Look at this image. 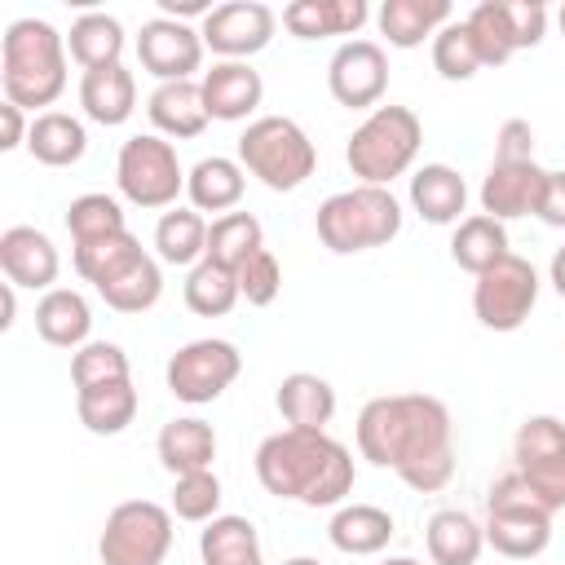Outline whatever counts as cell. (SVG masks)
<instances>
[{
    "label": "cell",
    "instance_id": "cell-14",
    "mask_svg": "<svg viewBox=\"0 0 565 565\" xmlns=\"http://www.w3.org/2000/svg\"><path fill=\"white\" fill-rule=\"evenodd\" d=\"M327 88L349 110H375L388 93V53L380 40H344L327 62Z\"/></svg>",
    "mask_w": 565,
    "mask_h": 565
},
{
    "label": "cell",
    "instance_id": "cell-5",
    "mask_svg": "<svg viewBox=\"0 0 565 565\" xmlns=\"http://www.w3.org/2000/svg\"><path fill=\"white\" fill-rule=\"evenodd\" d=\"M424 124L411 106H375L349 137L344 163L358 177V185H388L393 177H406L419 159Z\"/></svg>",
    "mask_w": 565,
    "mask_h": 565
},
{
    "label": "cell",
    "instance_id": "cell-37",
    "mask_svg": "<svg viewBox=\"0 0 565 565\" xmlns=\"http://www.w3.org/2000/svg\"><path fill=\"white\" fill-rule=\"evenodd\" d=\"M97 296H102L115 313H146V309H154L159 296H163V269H159V256L146 252V256L132 260L119 278L102 282Z\"/></svg>",
    "mask_w": 565,
    "mask_h": 565
},
{
    "label": "cell",
    "instance_id": "cell-10",
    "mask_svg": "<svg viewBox=\"0 0 565 565\" xmlns=\"http://www.w3.org/2000/svg\"><path fill=\"white\" fill-rule=\"evenodd\" d=\"M243 371V353L234 340H221V335H203V340H190L181 344L168 366H163V380H168V393L185 406H207L216 402Z\"/></svg>",
    "mask_w": 565,
    "mask_h": 565
},
{
    "label": "cell",
    "instance_id": "cell-36",
    "mask_svg": "<svg viewBox=\"0 0 565 565\" xmlns=\"http://www.w3.org/2000/svg\"><path fill=\"white\" fill-rule=\"evenodd\" d=\"M66 234H71V247L128 234L124 203H119L115 194H102V190H88V194L71 199V203H66Z\"/></svg>",
    "mask_w": 565,
    "mask_h": 565
},
{
    "label": "cell",
    "instance_id": "cell-17",
    "mask_svg": "<svg viewBox=\"0 0 565 565\" xmlns=\"http://www.w3.org/2000/svg\"><path fill=\"white\" fill-rule=\"evenodd\" d=\"M199 88H203L207 115L221 124H238V119L252 124L256 106L265 102V79L252 62H212V71H203Z\"/></svg>",
    "mask_w": 565,
    "mask_h": 565
},
{
    "label": "cell",
    "instance_id": "cell-12",
    "mask_svg": "<svg viewBox=\"0 0 565 565\" xmlns=\"http://www.w3.org/2000/svg\"><path fill=\"white\" fill-rule=\"evenodd\" d=\"M512 472L552 508H565V419L530 415L512 437Z\"/></svg>",
    "mask_w": 565,
    "mask_h": 565
},
{
    "label": "cell",
    "instance_id": "cell-54",
    "mask_svg": "<svg viewBox=\"0 0 565 565\" xmlns=\"http://www.w3.org/2000/svg\"><path fill=\"white\" fill-rule=\"evenodd\" d=\"M380 565H424V561H415V556H388V561H380Z\"/></svg>",
    "mask_w": 565,
    "mask_h": 565
},
{
    "label": "cell",
    "instance_id": "cell-41",
    "mask_svg": "<svg viewBox=\"0 0 565 565\" xmlns=\"http://www.w3.org/2000/svg\"><path fill=\"white\" fill-rule=\"evenodd\" d=\"M115 380H132V366H128V353L110 340H88L84 349L71 353V384L75 393L84 388H97V384H115Z\"/></svg>",
    "mask_w": 565,
    "mask_h": 565
},
{
    "label": "cell",
    "instance_id": "cell-6",
    "mask_svg": "<svg viewBox=\"0 0 565 565\" xmlns=\"http://www.w3.org/2000/svg\"><path fill=\"white\" fill-rule=\"evenodd\" d=\"M238 163L265 190L287 194V190H300L313 177L318 150H313L309 132L296 119H287V115H256L238 132Z\"/></svg>",
    "mask_w": 565,
    "mask_h": 565
},
{
    "label": "cell",
    "instance_id": "cell-1",
    "mask_svg": "<svg viewBox=\"0 0 565 565\" xmlns=\"http://www.w3.org/2000/svg\"><path fill=\"white\" fill-rule=\"evenodd\" d=\"M358 455L393 468L411 490L437 494L455 477V419L433 393H384L358 411Z\"/></svg>",
    "mask_w": 565,
    "mask_h": 565
},
{
    "label": "cell",
    "instance_id": "cell-33",
    "mask_svg": "<svg viewBox=\"0 0 565 565\" xmlns=\"http://www.w3.org/2000/svg\"><path fill=\"white\" fill-rule=\"evenodd\" d=\"M508 252H512V247H508V225L494 221V216H486V212L463 216V221L455 225V234H450V260H455L463 274H472V278L486 274L490 265H499Z\"/></svg>",
    "mask_w": 565,
    "mask_h": 565
},
{
    "label": "cell",
    "instance_id": "cell-52",
    "mask_svg": "<svg viewBox=\"0 0 565 565\" xmlns=\"http://www.w3.org/2000/svg\"><path fill=\"white\" fill-rule=\"evenodd\" d=\"M547 282H552V291L565 300V247H556V252H552V265H547Z\"/></svg>",
    "mask_w": 565,
    "mask_h": 565
},
{
    "label": "cell",
    "instance_id": "cell-11",
    "mask_svg": "<svg viewBox=\"0 0 565 565\" xmlns=\"http://www.w3.org/2000/svg\"><path fill=\"white\" fill-rule=\"evenodd\" d=\"M534 305H539V269L516 252H508L499 265H490L472 282V313H477V322L486 331L525 327Z\"/></svg>",
    "mask_w": 565,
    "mask_h": 565
},
{
    "label": "cell",
    "instance_id": "cell-35",
    "mask_svg": "<svg viewBox=\"0 0 565 565\" xmlns=\"http://www.w3.org/2000/svg\"><path fill=\"white\" fill-rule=\"evenodd\" d=\"M154 256L177 269H194L207 256V221L194 207H168L154 221Z\"/></svg>",
    "mask_w": 565,
    "mask_h": 565
},
{
    "label": "cell",
    "instance_id": "cell-46",
    "mask_svg": "<svg viewBox=\"0 0 565 565\" xmlns=\"http://www.w3.org/2000/svg\"><path fill=\"white\" fill-rule=\"evenodd\" d=\"M503 22L512 35V49H534L547 35V4L539 0H503Z\"/></svg>",
    "mask_w": 565,
    "mask_h": 565
},
{
    "label": "cell",
    "instance_id": "cell-40",
    "mask_svg": "<svg viewBox=\"0 0 565 565\" xmlns=\"http://www.w3.org/2000/svg\"><path fill=\"white\" fill-rule=\"evenodd\" d=\"M260 247H265V230L252 212H225L207 225V260H216L225 269H238Z\"/></svg>",
    "mask_w": 565,
    "mask_h": 565
},
{
    "label": "cell",
    "instance_id": "cell-32",
    "mask_svg": "<svg viewBox=\"0 0 565 565\" xmlns=\"http://www.w3.org/2000/svg\"><path fill=\"white\" fill-rule=\"evenodd\" d=\"M199 561L203 565H265L260 534L247 516L221 512L199 530Z\"/></svg>",
    "mask_w": 565,
    "mask_h": 565
},
{
    "label": "cell",
    "instance_id": "cell-31",
    "mask_svg": "<svg viewBox=\"0 0 565 565\" xmlns=\"http://www.w3.org/2000/svg\"><path fill=\"white\" fill-rule=\"evenodd\" d=\"M88 150V132L75 115L66 110H44V115H31V137H26V154L44 168H71L79 163Z\"/></svg>",
    "mask_w": 565,
    "mask_h": 565
},
{
    "label": "cell",
    "instance_id": "cell-51",
    "mask_svg": "<svg viewBox=\"0 0 565 565\" xmlns=\"http://www.w3.org/2000/svg\"><path fill=\"white\" fill-rule=\"evenodd\" d=\"M0 309H4L0 331H9V327H13V318H18V287H13V282H4V287H0Z\"/></svg>",
    "mask_w": 565,
    "mask_h": 565
},
{
    "label": "cell",
    "instance_id": "cell-18",
    "mask_svg": "<svg viewBox=\"0 0 565 565\" xmlns=\"http://www.w3.org/2000/svg\"><path fill=\"white\" fill-rule=\"evenodd\" d=\"M543 177H547V168H539L534 159L530 163H490V172L477 190L481 212L503 221V225L516 216H534L539 194H543Z\"/></svg>",
    "mask_w": 565,
    "mask_h": 565
},
{
    "label": "cell",
    "instance_id": "cell-4",
    "mask_svg": "<svg viewBox=\"0 0 565 565\" xmlns=\"http://www.w3.org/2000/svg\"><path fill=\"white\" fill-rule=\"evenodd\" d=\"M313 230L327 252L353 256L371 247H388L402 234V203L393 199L388 185H349L322 199Z\"/></svg>",
    "mask_w": 565,
    "mask_h": 565
},
{
    "label": "cell",
    "instance_id": "cell-49",
    "mask_svg": "<svg viewBox=\"0 0 565 565\" xmlns=\"http://www.w3.org/2000/svg\"><path fill=\"white\" fill-rule=\"evenodd\" d=\"M26 137H31L26 110L13 102H0V150H18V146H26Z\"/></svg>",
    "mask_w": 565,
    "mask_h": 565
},
{
    "label": "cell",
    "instance_id": "cell-55",
    "mask_svg": "<svg viewBox=\"0 0 565 565\" xmlns=\"http://www.w3.org/2000/svg\"><path fill=\"white\" fill-rule=\"evenodd\" d=\"M556 26H561V35H565V4L556 9Z\"/></svg>",
    "mask_w": 565,
    "mask_h": 565
},
{
    "label": "cell",
    "instance_id": "cell-48",
    "mask_svg": "<svg viewBox=\"0 0 565 565\" xmlns=\"http://www.w3.org/2000/svg\"><path fill=\"white\" fill-rule=\"evenodd\" d=\"M534 216L543 225H552V230H565V168H556V172L543 177V194H539Z\"/></svg>",
    "mask_w": 565,
    "mask_h": 565
},
{
    "label": "cell",
    "instance_id": "cell-21",
    "mask_svg": "<svg viewBox=\"0 0 565 565\" xmlns=\"http://www.w3.org/2000/svg\"><path fill=\"white\" fill-rule=\"evenodd\" d=\"M79 106L93 124L102 128H119L132 119L137 110V79L124 62L115 66H97V71H84L79 75Z\"/></svg>",
    "mask_w": 565,
    "mask_h": 565
},
{
    "label": "cell",
    "instance_id": "cell-9",
    "mask_svg": "<svg viewBox=\"0 0 565 565\" xmlns=\"http://www.w3.org/2000/svg\"><path fill=\"white\" fill-rule=\"evenodd\" d=\"M172 552V508L154 499H124L106 512L97 556L102 565H163Z\"/></svg>",
    "mask_w": 565,
    "mask_h": 565
},
{
    "label": "cell",
    "instance_id": "cell-39",
    "mask_svg": "<svg viewBox=\"0 0 565 565\" xmlns=\"http://www.w3.org/2000/svg\"><path fill=\"white\" fill-rule=\"evenodd\" d=\"M238 300L243 296H238L234 269H225V265H216L207 256L194 269H185V305H190V313H199V318H225Z\"/></svg>",
    "mask_w": 565,
    "mask_h": 565
},
{
    "label": "cell",
    "instance_id": "cell-2",
    "mask_svg": "<svg viewBox=\"0 0 565 565\" xmlns=\"http://www.w3.org/2000/svg\"><path fill=\"white\" fill-rule=\"evenodd\" d=\"M256 481L265 494L305 503V508H340L353 494L358 468L344 441L309 428H278L256 446Z\"/></svg>",
    "mask_w": 565,
    "mask_h": 565
},
{
    "label": "cell",
    "instance_id": "cell-15",
    "mask_svg": "<svg viewBox=\"0 0 565 565\" xmlns=\"http://www.w3.org/2000/svg\"><path fill=\"white\" fill-rule=\"evenodd\" d=\"M203 35L190 22L177 18H150L137 31V62L146 75H154L159 84H177V79H194V71L203 66Z\"/></svg>",
    "mask_w": 565,
    "mask_h": 565
},
{
    "label": "cell",
    "instance_id": "cell-8",
    "mask_svg": "<svg viewBox=\"0 0 565 565\" xmlns=\"http://www.w3.org/2000/svg\"><path fill=\"white\" fill-rule=\"evenodd\" d=\"M115 185L119 199L146 212H168L185 194V168L177 159V146L159 132H137L115 154Z\"/></svg>",
    "mask_w": 565,
    "mask_h": 565
},
{
    "label": "cell",
    "instance_id": "cell-28",
    "mask_svg": "<svg viewBox=\"0 0 565 565\" xmlns=\"http://www.w3.org/2000/svg\"><path fill=\"white\" fill-rule=\"evenodd\" d=\"M424 547L433 565H477L486 552V530L463 508H437L424 525Z\"/></svg>",
    "mask_w": 565,
    "mask_h": 565
},
{
    "label": "cell",
    "instance_id": "cell-19",
    "mask_svg": "<svg viewBox=\"0 0 565 565\" xmlns=\"http://www.w3.org/2000/svg\"><path fill=\"white\" fill-rule=\"evenodd\" d=\"M146 115H150L154 132L168 137V141H190V137H199V132L212 124V115H207V106H203L199 79L154 84V93L146 97Z\"/></svg>",
    "mask_w": 565,
    "mask_h": 565
},
{
    "label": "cell",
    "instance_id": "cell-3",
    "mask_svg": "<svg viewBox=\"0 0 565 565\" xmlns=\"http://www.w3.org/2000/svg\"><path fill=\"white\" fill-rule=\"evenodd\" d=\"M66 35L44 18H18L0 40V88L4 102L44 115L66 93Z\"/></svg>",
    "mask_w": 565,
    "mask_h": 565
},
{
    "label": "cell",
    "instance_id": "cell-53",
    "mask_svg": "<svg viewBox=\"0 0 565 565\" xmlns=\"http://www.w3.org/2000/svg\"><path fill=\"white\" fill-rule=\"evenodd\" d=\"M282 565H322V561H318V556H287Z\"/></svg>",
    "mask_w": 565,
    "mask_h": 565
},
{
    "label": "cell",
    "instance_id": "cell-47",
    "mask_svg": "<svg viewBox=\"0 0 565 565\" xmlns=\"http://www.w3.org/2000/svg\"><path fill=\"white\" fill-rule=\"evenodd\" d=\"M534 159V128L530 119H503L494 132V163H530Z\"/></svg>",
    "mask_w": 565,
    "mask_h": 565
},
{
    "label": "cell",
    "instance_id": "cell-42",
    "mask_svg": "<svg viewBox=\"0 0 565 565\" xmlns=\"http://www.w3.org/2000/svg\"><path fill=\"white\" fill-rule=\"evenodd\" d=\"M433 71L450 84H463L481 71V57H477V44L468 35V22L463 18H450L437 35H433Z\"/></svg>",
    "mask_w": 565,
    "mask_h": 565
},
{
    "label": "cell",
    "instance_id": "cell-43",
    "mask_svg": "<svg viewBox=\"0 0 565 565\" xmlns=\"http://www.w3.org/2000/svg\"><path fill=\"white\" fill-rule=\"evenodd\" d=\"M221 477L212 472V468H203V472H185V477H172V499H168V508H172V516H181V521H194V525H207L212 516H221Z\"/></svg>",
    "mask_w": 565,
    "mask_h": 565
},
{
    "label": "cell",
    "instance_id": "cell-16",
    "mask_svg": "<svg viewBox=\"0 0 565 565\" xmlns=\"http://www.w3.org/2000/svg\"><path fill=\"white\" fill-rule=\"evenodd\" d=\"M0 269H4V282H13V287L53 291V282L62 274V256H57V247L44 230L9 225L0 234Z\"/></svg>",
    "mask_w": 565,
    "mask_h": 565
},
{
    "label": "cell",
    "instance_id": "cell-7",
    "mask_svg": "<svg viewBox=\"0 0 565 565\" xmlns=\"http://www.w3.org/2000/svg\"><path fill=\"white\" fill-rule=\"evenodd\" d=\"M552 516L556 512L516 472H503L486 490V547H494L508 561H534L552 543Z\"/></svg>",
    "mask_w": 565,
    "mask_h": 565
},
{
    "label": "cell",
    "instance_id": "cell-34",
    "mask_svg": "<svg viewBox=\"0 0 565 565\" xmlns=\"http://www.w3.org/2000/svg\"><path fill=\"white\" fill-rule=\"evenodd\" d=\"M137 406H141V397H137L132 380H115V384L75 393V415L93 437H119L137 419Z\"/></svg>",
    "mask_w": 565,
    "mask_h": 565
},
{
    "label": "cell",
    "instance_id": "cell-20",
    "mask_svg": "<svg viewBox=\"0 0 565 565\" xmlns=\"http://www.w3.org/2000/svg\"><path fill=\"white\" fill-rule=\"evenodd\" d=\"M393 534H397V521L380 503H340L327 525L331 547L344 556H380L393 543Z\"/></svg>",
    "mask_w": 565,
    "mask_h": 565
},
{
    "label": "cell",
    "instance_id": "cell-24",
    "mask_svg": "<svg viewBox=\"0 0 565 565\" xmlns=\"http://www.w3.org/2000/svg\"><path fill=\"white\" fill-rule=\"evenodd\" d=\"M243 190H247V172L230 154H207L185 172V199L194 212H216V216L238 212Z\"/></svg>",
    "mask_w": 565,
    "mask_h": 565
},
{
    "label": "cell",
    "instance_id": "cell-22",
    "mask_svg": "<svg viewBox=\"0 0 565 565\" xmlns=\"http://www.w3.org/2000/svg\"><path fill=\"white\" fill-rule=\"evenodd\" d=\"M411 207L428 225H459L468 212V181L450 163H424L411 172Z\"/></svg>",
    "mask_w": 565,
    "mask_h": 565
},
{
    "label": "cell",
    "instance_id": "cell-45",
    "mask_svg": "<svg viewBox=\"0 0 565 565\" xmlns=\"http://www.w3.org/2000/svg\"><path fill=\"white\" fill-rule=\"evenodd\" d=\"M234 278H238V296H243L247 305H256V309L274 305L278 291H282V265H278V256H274L269 247H260L256 256H247V260L234 269Z\"/></svg>",
    "mask_w": 565,
    "mask_h": 565
},
{
    "label": "cell",
    "instance_id": "cell-25",
    "mask_svg": "<svg viewBox=\"0 0 565 565\" xmlns=\"http://www.w3.org/2000/svg\"><path fill=\"white\" fill-rule=\"evenodd\" d=\"M35 331L53 349H84L93 335V309L75 287H53L35 300Z\"/></svg>",
    "mask_w": 565,
    "mask_h": 565
},
{
    "label": "cell",
    "instance_id": "cell-38",
    "mask_svg": "<svg viewBox=\"0 0 565 565\" xmlns=\"http://www.w3.org/2000/svg\"><path fill=\"white\" fill-rule=\"evenodd\" d=\"M146 256V247H141V238L128 230V234H115V238H102V243H84V247H71V265H75V274L84 278V282H93V291L102 287V282H110V278H119L132 260H141Z\"/></svg>",
    "mask_w": 565,
    "mask_h": 565
},
{
    "label": "cell",
    "instance_id": "cell-50",
    "mask_svg": "<svg viewBox=\"0 0 565 565\" xmlns=\"http://www.w3.org/2000/svg\"><path fill=\"white\" fill-rule=\"evenodd\" d=\"M216 4H207V0H159V13L163 18H177V22H185V18H207Z\"/></svg>",
    "mask_w": 565,
    "mask_h": 565
},
{
    "label": "cell",
    "instance_id": "cell-26",
    "mask_svg": "<svg viewBox=\"0 0 565 565\" xmlns=\"http://www.w3.org/2000/svg\"><path fill=\"white\" fill-rule=\"evenodd\" d=\"M274 406L287 419V428L327 433V424L335 419V388H331V380H322L313 371H291V375H282Z\"/></svg>",
    "mask_w": 565,
    "mask_h": 565
},
{
    "label": "cell",
    "instance_id": "cell-13",
    "mask_svg": "<svg viewBox=\"0 0 565 565\" xmlns=\"http://www.w3.org/2000/svg\"><path fill=\"white\" fill-rule=\"evenodd\" d=\"M278 31V13L260 0H230V4H216L203 22H199V35H203V49L216 53V62H247L256 57L260 49H269Z\"/></svg>",
    "mask_w": 565,
    "mask_h": 565
},
{
    "label": "cell",
    "instance_id": "cell-29",
    "mask_svg": "<svg viewBox=\"0 0 565 565\" xmlns=\"http://www.w3.org/2000/svg\"><path fill=\"white\" fill-rule=\"evenodd\" d=\"M450 18H455V9L446 0H384L375 9V26L393 49H419Z\"/></svg>",
    "mask_w": 565,
    "mask_h": 565
},
{
    "label": "cell",
    "instance_id": "cell-30",
    "mask_svg": "<svg viewBox=\"0 0 565 565\" xmlns=\"http://www.w3.org/2000/svg\"><path fill=\"white\" fill-rule=\"evenodd\" d=\"M124 22L115 13H102V9H88L71 22L66 31V53L71 62H79V71H97V66H115L124 62Z\"/></svg>",
    "mask_w": 565,
    "mask_h": 565
},
{
    "label": "cell",
    "instance_id": "cell-44",
    "mask_svg": "<svg viewBox=\"0 0 565 565\" xmlns=\"http://www.w3.org/2000/svg\"><path fill=\"white\" fill-rule=\"evenodd\" d=\"M468 22V35L477 44V57L481 66H503L516 49H512V35H508V22H503V0H481L463 13Z\"/></svg>",
    "mask_w": 565,
    "mask_h": 565
},
{
    "label": "cell",
    "instance_id": "cell-27",
    "mask_svg": "<svg viewBox=\"0 0 565 565\" xmlns=\"http://www.w3.org/2000/svg\"><path fill=\"white\" fill-rule=\"evenodd\" d=\"M154 450H159V463L172 472V477H185V472H203L212 468L216 459V428L199 415H177L159 428L154 437Z\"/></svg>",
    "mask_w": 565,
    "mask_h": 565
},
{
    "label": "cell",
    "instance_id": "cell-23",
    "mask_svg": "<svg viewBox=\"0 0 565 565\" xmlns=\"http://www.w3.org/2000/svg\"><path fill=\"white\" fill-rule=\"evenodd\" d=\"M371 22L366 0H296L282 9V26L296 40H331V35H358Z\"/></svg>",
    "mask_w": 565,
    "mask_h": 565
}]
</instances>
